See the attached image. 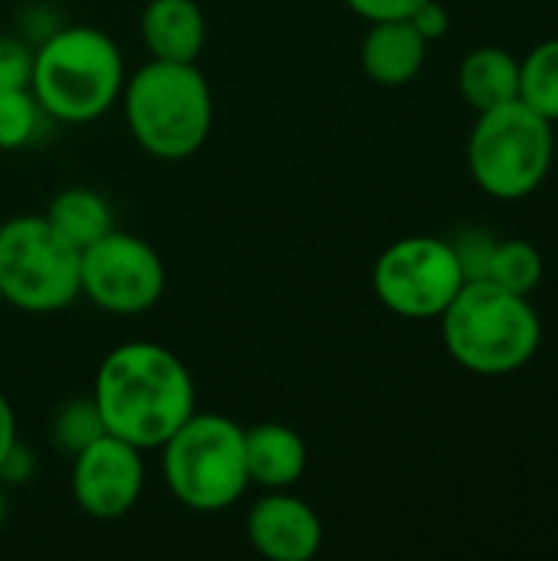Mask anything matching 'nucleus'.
<instances>
[{
  "label": "nucleus",
  "mask_w": 558,
  "mask_h": 561,
  "mask_svg": "<svg viewBox=\"0 0 558 561\" xmlns=\"http://www.w3.org/2000/svg\"><path fill=\"white\" fill-rule=\"evenodd\" d=\"M92 401L105 431L138 450H158L197 411L187 365L158 342L115 345L95 371Z\"/></svg>",
  "instance_id": "obj_1"
},
{
  "label": "nucleus",
  "mask_w": 558,
  "mask_h": 561,
  "mask_svg": "<svg viewBox=\"0 0 558 561\" xmlns=\"http://www.w3.org/2000/svg\"><path fill=\"white\" fill-rule=\"evenodd\" d=\"M451 358L474 375H510L529 365L543 345V322L533 302L490 279H467L441 312Z\"/></svg>",
  "instance_id": "obj_2"
},
{
  "label": "nucleus",
  "mask_w": 558,
  "mask_h": 561,
  "mask_svg": "<svg viewBox=\"0 0 558 561\" xmlns=\"http://www.w3.org/2000/svg\"><path fill=\"white\" fill-rule=\"evenodd\" d=\"M125 89V59L118 43L95 26H62L33 53L30 92L43 115L86 125L102 118Z\"/></svg>",
  "instance_id": "obj_3"
},
{
  "label": "nucleus",
  "mask_w": 558,
  "mask_h": 561,
  "mask_svg": "<svg viewBox=\"0 0 558 561\" xmlns=\"http://www.w3.org/2000/svg\"><path fill=\"white\" fill-rule=\"evenodd\" d=\"M122 108L138 148L161 161L197 154L214 128V92L194 62H145L125 79Z\"/></svg>",
  "instance_id": "obj_4"
},
{
  "label": "nucleus",
  "mask_w": 558,
  "mask_h": 561,
  "mask_svg": "<svg viewBox=\"0 0 558 561\" xmlns=\"http://www.w3.org/2000/svg\"><path fill=\"white\" fill-rule=\"evenodd\" d=\"M158 450L171 496L194 513H224L250 486L243 427L224 414L194 411Z\"/></svg>",
  "instance_id": "obj_5"
},
{
  "label": "nucleus",
  "mask_w": 558,
  "mask_h": 561,
  "mask_svg": "<svg viewBox=\"0 0 558 561\" xmlns=\"http://www.w3.org/2000/svg\"><path fill=\"white\" fill-rule=\"evenodd\" d=\"M553 154V122L520 99L480 112L467 141L470 174L497 201L529 197L549 178Z\"/></svg>",
  "instance_id": "obj_6"
},
{
  "label": "nucleus",
  "mask_w": 558,
  "mask_h": 561,
  "mask_svg": "<svg viewBox=\"0 0 558 561\" xmlns=\"http://www.w3.org/2000/svg\"><path fill=\"white\" fill-rule=\"evenodd\" d=\"M0 296L30 316L62 312L79 299V250L43 214L0 224Z\"/></svg>",
  "instance_id": "obj_7"
},
{
  "label": "nucleus",
  "mask_w": 558,
  "mask_h": 561,
  "mask_svg": "<svg viewBox=\"0 0 558 561\" xmlns=\"http://www.w3.org/2000/svg\"><path fill=\"white\" fill-rule=\"evenodd\" d=\"M464 283L454 247L437 237H401L382 250L372 270L378 302L401 319H441Z\"/></svg>",
  "instance_id": "obj_8"
},
{
  "label": "nucleus",
  "mask_w": 558,
  "mask_h": 561,
  "mask_svg": "<svg viewBox=\"0 0 558 561\" xmlns=\"http://www.w3.org/2000/svg\"><path fill=\"white\" fill-rule=\"evenodd\" d=\"M168 273L158 250L122 230H109L79 253V296L112 316H141L164 296Z\"/></svg>",
  "instance_id": "obj_9"
},
{
  "label": "nucleus",
  "mask_w": 558,
  "mask_h": 561,
  "mask_svg": "<svg viewBox=\"0 0 558 561\" xmlns=\"http://www.w3.org/2000/svg\"><path fill=\"white\" fill-rule=\"evenodd\" d=\"M145 450L135 444L102 434L79 454H72L69 490L72 503L99 523L128 516L145 493Z\"/></svg>",
  "instance_id": "obj_10"
},
{
  "label": "nucleus",
  "mask_w": 558,
  "mask_h": 561,
  "mask_svg": "<svg viewBox=\"0 0 558 561\" xmlns=\"http://www.w3.org/2000/svg\"><path fill=\"white\" fill-rule=\"evenodd\" d=\"M319 513L289 490H266L247 513V539L266 561H309L322 549Z\"/></svg>",
  "instance_id": "obj_11"
},
{
  "label": "nucleus",
  "mask_w": 558,
  "mask_h": 561,
  "mask_svg": "<svg viewBox=\"0 0 558 561\" xmlns=\"http://www.w3.org/2000/svg\"><path fill=\"white\" fill-rule=\"evenodd\" d=\"M243 457L250 486L260 490H293L306 473V440L299 431L266 421L243 427Z\"/></svg>",
  "instance_id": "obj_12"
},
{
  "label": "nucleus",
  "mask_w": 558,
  "mask_h": 561,
  "mask_svg": "<svg viewBox=\"0 0 558 561\" xmlns=\"http://www.w3.org/2000/svg\"><path fill=\"white\" fill-rule=\"evenodd\" d=\"M428 59V39L411 26V20H382L372 23L358 62L365 76L378 85H408Z\"/></svg>",
  "instance_id": "obj_13"
},
{
  "label": "nucleus",
  "mask_w": 558,
  "mask_h": 561,
  "mask_svg": "<svg viewBox=\"0 0 558 561\" xmlns=\"http://www.w3.org/2000/svg\"><path fill=\"white\" fill-rule=\"evenodd\" d=\"M141 39L151 59L197 62L207 43V20L197 0H148L141 10Z\"/></svg>",
  "instance_id": "obj_14"
},
{
  "label": "nucleus",
  "mask_w": 558,
  "mask_h": 561,
  "mask_svg": "<svg viewBox=\"0 0 558 561\" xmlns=\"http://www.w3.org/2000/svg\"><path fill=\"white\" fill-rule=\"evenodd\" d=\"M457 89L477 112L506 105L520 99V59L500 46H480L464 56L457 72Z\"/></svg>",
  "instance_id": "obj_15"
},
{
  "label": "nucleus",
  "mask_w": 558,
  "mask_h": 561,
  "mask_svg": "<svg viewBox=\"0 0 558 561\" xmlns=\"http://www.w3.org/2000/svg\"><path fill=\"white\" fill-rule=\"evenodd\" d=\"M43 217L79 253L89 243H95L99 237H105L109 230H115L112 227V207H109V201L99 191H89V187H66V191H59L49 201V207H46Z\"/></svg>",
  "instance_id": "obj_16"
},
{
  "label": "nucleus",
  "mask_w": 558,
  "mask_h": 561,
  "mask_svg": "<svg viewBox=\"0 0 558 561\" xmlns=\"http://www.w3.org/2000/svg\"><path fill=\"white\" fill-rule=\"evenodd\" d=\"M520 102L553 125L558 122V36L539 43L526 59H520Z\"/></svg>",
  "instance_id": "obj_17"
},
{
  "label": "nucleus",
  "mask_w": 558,
  "mask_h": 561,
  "mask_svg": "<svg viewBox=\"0 0 558 561\" xmlns=\"http://www.w3.org/2000/svg\"><path fill=\"white\" fill-rule=\"evenodd\" d=\"M487 279L510 293L529 296L543 283V253L529 240H497Z\"/></svg>",
  "instance_id": "obj_18"
},
{
  "label": "nucleus",
  "mask_w": 558,
  "mask_h": 561,
  "mask_svg": "<svg viewBox=\"0 0 558 561\" xmlns=\"http://www.w3.org/2000/svg\"><path fill=\"white\" fill-rule=\"evenodd\" d=\"M102 434H109V431L102 424V414H99L92 394L66 401L53 417V444H59L69 457L79 454L82 447H89L92 440H99Z\"/></svg>",
  "instance_id": "obj_19"
},
{
  "label": "nucleus",
  "mask_w": 558,
  "mask_h": 561,
  "mask_svg": "<svg viewBox=\"0 0 558 561\" xmlns=\"http://www.w3.org/2000/svg\"><path fill=\"white\" fill-rule=\"evenodd\" d=\"M43 108L30 89L0 92V151H16L30 145L39 131Z\"/></svg>",
  "instance_id": "obj_20"
},
{
  "label": "nucleus",
  "mask_w": 558,
  "mask_h": 561,
  "mask_svg": "<svg viewBox=\"0 0 558 561\" xmlns=\"http://www.w3.org/2000/svg\"><path fill=\"white\" fill-rule=\"evenodd\" d=\"M454 253L460 260V270L467 279H487V266H490V256L497 250V240L483 230H464L454 243Z\"/></svg>",
  "instance_id": "obj_21"
},
{
  "label": "nucleus",
  "mask_w": 558,
  "mask_h": 561,
  "mask_svg": "<svg viewBox=\"0 0 558 561\" xmlns=\"http://www.w3.org/2000/svg\"><path fill=\"white\" fill-rule=\"evenodd\" d=\"M33 53L16 36H0V92L3 89H30Z\"/></svg>",
  "instance_id": "obj_22"
},
{
  "label": "nucleus",
  "mask_w": 558,
  "mask_h": 561,
  "mask_svg": "<svg viewBox=\"0 0 558 561\" xmlns=\"http://www.w3.org/2000/svg\"><path fill=\"white\" fill-rule=\"evenodd\" d=\"M349 10L368 23H382V20H408L424 0H345Z\"/></svg>",
  "instance_id": "obj_23"
},
{
  "label": "nucleus",
  "mask_w": 558,
  "mask_h": 561,
  "mask_svg": "<svg viewBox=\"0 0 558 561\" xmlns=\"http://www.w3.org/2000/svg\"><path fill=\"white\" fill-rule=\"evenodd\" d=\"M408 20H411V26H414L428 43L444 39L447 30H451V13H447V7H444L441 0H424Z\"/></svg>",
  "instance_id": "obj_24"
},
{
  "label": "nucleus",
  "mask_w": 558,
  "mask_h": 561,
  "mask_svg": "<svg viewBox=\"0 0 558 561\" xmlns=\"http://www.w3.org/2000/svg\"><path fill=\"white\" fill-rule=\"evenodd\" d=\"M16 444H20L16 440V414H13V404L7 401V394L0 391V467Z\"/></svg>",
  "instance_id": "obj_25"
},
{
  "label": "nucleus",
  "mask_w": 558,
  "mask_h": 561,
  "mask_svg": "<svg viewBox=\"0 0 558 561\" xmlns=\"http://www.w3.org/2000/svg\"><path fill=\"white\" fill-rule=\"evenodd\" d=\"M3 519H7V483L0 480V526H3Z\"/></svg>",
  "instance_id": "obj_26"
},
{
  "label": "nucleus",
  "mask_w": 558,
  "mask_h": 561,
  "mask_svg": "<svg viewBox=\"0 0 558 561\" xmlns=\"http://www.w3.org/2000/svg\"><path fill=\"white\" fill-rule=\"evenodd\" d=\"M0 309H3V296H0Z\"/></svg>",
  "instance_id": "obj_27"
}]
</instances>
